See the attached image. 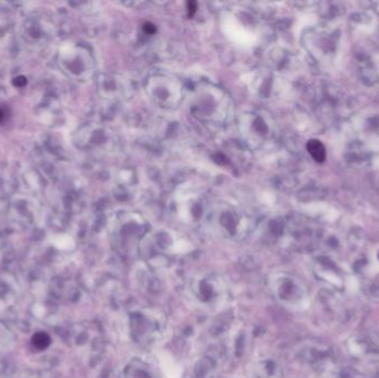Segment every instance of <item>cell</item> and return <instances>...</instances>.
Wrapping results in <instances>:
<instances>
[{
    "instance_id": "9c48e42d",
    "label": "cell",
    "mask_w": 379,
    "mask_h": 378,
    "mask_svg": "<svg viewBox=\"0 0 379 378\" xmlns=\"http://www.w3.org/2000/svg\"><path fill=\"white\" fill-rule=\"evenodd\" d=\"M378 260H379V253H378Z\"/></svg>"
},
{
    "instance_id": "ba28073f",
    "label": "cell",
    "mask_w": 379,
    "mask_h": 378,
    "mask_svg": "<svg viewBox=\"0 0 379 378\" xmlns=\"http://www.w3.org/2000/svg\"><path fill=\"white\" fill-rule=\"evenodd\" d=\"M4 118H5V113H4V111L2 110V109H0V121H3Z\"/></svg>"
},
{
    "instance_id": "8992f818",
    "label": "cell",
    "mask_w": 379,
    "mask_h": 378,
    "mask_svg": "<svg viewBox=\"0 0 379 378\" xmlns=\"http://www.w3.org/2000/svg\"><path fill=\"white\" fill-rule=\"evenodd\" d=\"M27 82H28V81H27V78H26V77H24V75H19V77H17V78H15V79L13 80V85H14L15 87L23 88V87H25V86L27 85Z\"/></svg>"
},
{
    "instance_id": "277c9868",
    "label": "cell",
    "mask_w": 379,
    "mask_h": 378,
    "mask_svg": "<svg viewBox=\"0 0 379 378\" xmlns=\"http://www.w3.org/2000/svg\"><path fill=\"white\" fill-rule=\"evenodd\" d=\"M31 342H32V345H34L37 349L42 350L49 347V345H50L51 343V338L47 333L38 332L34 336H32Z\"/></svg>"
},
{
    "instance_id": "5b68a950",
    "label": "cell",
    "mask_w": 379,
    "mask_h": 378,
    "mask_svg": "<svg viewBox=\"0 0 379 378\" xmlns=\"http://www.w3.org/2000/svg\"><path fill=\"white\" fill-rule=\"evenodd\" d=\"M197 3L196 2H188L186 3V12H188V17L192 18L196 13Z\"/></svg>"
},
{
    "instance_id": "3957f363",
    "label": "cell",
    "mask_w": 379,
    "mask_h": 378,
    "mask_svg": "<svg viewBox=\"0 0 379 378\" xmlns=\"http://www.w3.org/2000/svg\"><path fill=\"white\" fill-rule=\"evenodd\" d=\"M307 151H309L312 158L318 163H322L326 160V149L320 140L312 139L307 142Z\"/></svg>"
},
{
    "instance_id": "52a82bcc",
    "label": "cell",
    "mask_w": 379,
    "mask_h": 378,
    "mask_svg": "<svg viewBox=\"0 0 379 378\" xmlns=\"http://www.w3.org/2000/svg\"><path fill=\"white\" fill-rule=\"evenodd\" d=\"M143 30H144V32H146L147 35H153L157 32V27H156V25H153L151 23H146L143 26Z\"/></svg>"
},
{
    "instance_id": "7a4b0ae2",
    "label": "cell",
    "mask_w": 379,
    "mask_h": 378,
    "mask_svg": "<svg viewBox=\"0 0 379 378\" xmlns=\"http://www.w3.org/2000/svg\"><path fill=\"white\" fill-rule=\"evenodd\" d=\"M348 353L362 361L379 360V339L370 333H356L347 339Z\"/></svg>"
},
{
    "instance_id": "6da1fadb",
    "label": "cell",
    "mask_w": 379,
    "mask_h": 378,
    "mask_svg": "<svg viewBox=\"0 0 379 378\" xmlns=\"http://www.w3.org/2000/svg\"><path fill=\"white\" fill-rule=\"evenodd\" d=\"M273 292L285 308L299 311L310 304V292L298 277L288 274L275 275L273 278Z\"/></svg>"
}]
</instances>
